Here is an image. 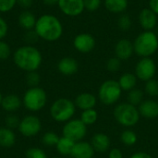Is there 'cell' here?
Listing matches in <instances>:
<instances>
[{
  "label": "cell",
  "instance_id": "1",
  "mask_svg": "<svg viewBox=\"0 0 158 158\" xmlns=\"http://www.w3.org/2000/svg\"><path fill=\"white\" fill-rule=\"evenodd\" d=\"M33 31L40 39L56 42L63 34V25L57 17L52 14H44L37 19Z\"/></svg>",
  "mask_w": 158,
  "mask_h": 158
},
{
  "label": "cell",
  "instance_id": "2",
  "mask_svg": "<svg viewBox=\"0 0 158 158\" xmlns=\"http://www.w3.org/2000/svg\"><path fill=\"white\" fill-rule=\"evenodd\" d=\"M13 61L19 69L26 72H31L36 71L40 68L43 56L38 48L31 44H26L15 50Z\"/></svg>",
  "mask_w": 158,
  "mask_h": 158
},
{
  "label": "cell",
  "instance_id": "3",
  "mask_svg": "<svg viewBox=\"0 0 158 158\" xmlns=\"http://www.w3.org/2000/svg\"><path fill=\"white\" fill-rule=\"evenodd\" d=\"M134 53L141 57H151L158 50V36L154 31H143L133 42Z\"/></svg>",
  "mask_w": 158,
  "mask_h": 158
},
{
  "label": "cell",
  "instance_id": "4",
  "mask_svg": "<svg viewBox=\"0 0 158 158\" xmlns=\"http://www.w3.org/2000/svg\"><path fill=\"white\" fill-rule=\"evenodd\" d=\"M114 117L118 124L130 128L138 123L141 116L136 106L129 103H122L115 107Z\"/></svg>",
  "mask_w": 158,
  "mask_h": 158
},
{
  "label": "cell",
  "instance_id": "5",
  "mask_svg": "<svg viewBox=\"0 0 158 158\" xmlns=\"http://www.w3.org/2000/svg\"><path fill=\"white\" fill-rule=\"evenodd\" d=\"M75 111V104L68 98H59L56 100L50 108L51 117L57 122H67L70 120L74 116Z\"/></svg>",
  "mask_w": 158,
  "mask_h": 158
},
{
  "label": "cell",
  "instance_id": "6",
  "mask_svg": "<svg viewBox=\"0 0 158 158\" xmlns=\"http://www.w3.org/2000/svg\"><path fill=\"white\" fill-rule=\"evenodd\" d=\"M47 102L46 93L40 87H31L24 94L22 103L24 106L32 112L39 111L44 107Z\"/></svg>",
  "mask_w": 158,
  "mask_h": 158
},
{
  "label": "cell",
  "instance_id": "7",
  "mask_svg": "<svg viewBox=\"0 0 158 158\" xmlns=\"http://www.w3.org/2000/svg\"><path fill=\"white\" fill-rule=\"evenodd\" d=\"M122 90L117 81L107 80L99 87L98 97L100 101L106 106L114 105L121 96Z\"/></svg>",
  "mask_w": 158,
  "mask_h": 158
},
{
  "label": "cell",
  "instance_id": "8",
  "mask_svg": "<svg viewBox=\"0 0 158 158\" xmlns=\"http://www.w3.org/2000/svg\"><path fill=\"white\" fill-rule=\"evenodd\" d=\"M63 136L78 143L82 141L87 133V126L81 119H70L66 122L62 131Z\"/></svg>",
  "mask_w": 158,
  "mask_h": 158
},
{
  "label": "cell",
  "instance_id": "9",
  "mask_svg": "<svg viewBox=\"0 0 158 158\" xmlns=\"http://www.w3.org/2000/svg\"><path fill=\"white\" fill-rule=\"evenodd\" d=\"M156 73V62L151 57H142L135 67V75L137 79L147 81L154 79Z\"/></svg>",
  "mask_w": 158,
  "mask_h": 158
},
{
  "label": "cell",
  "instance_id": "10",
  "mask_svg": "<svg viewBox=\"0 0 158 158\" xmlns=\"http://www.w3.org/2000/svg\"><path fill=\"white\" fill-rule=\"evenodd\" d=\"M18 129L23 136L33 137L37 135L42 129L41 120L36 116H27L20 120Z\"/></svg>",
  "mask_w": 158,
  "mask_h": 158
},
{
  "label": "cell",
  "instance_id": "11",
  "mask_svg": "<svg viewBox=\"0 0 158 158\" xmlns=\"http://www.w3.org/2000/svg\"><path fill=\"white\" fill-rule=\"evenodd\" d=\"M60 11L69 17H78L85 9L84 0H58Z\"/></svg>",
  "mask_w": 158,
  "mask_h": 158
},
{
  "label": "cell",
  "instance_id": "12",
  "mask_svg": "<svg viewBox=\"0 0 158 158\" xmlns=\"http://www.w3.org/2000/svg\"><path fill=\"white\" fill-rule=\"evenodd\" d=\"M96 42L94 37L91 33L82 32L75 36L73 40L74 48L82 54H88L92 52L95 47Z\"/></svg>",
  "mask_w": 158,
  "mask_h": 158
},
{
  "label": "cell",
  "instance_id": "13",
  "mask_svg": "<svg viewBox=\"0 0 158 158\" xmlns=\"http://www.w3.org/2000/svg\"><path fill=\"white\" fill-rule=\"evenodd\" d=\"M134 53L133 43L128 39L119 40L115 46V54L116 56L121 61L130 59Z\"/></svg>",
  "mask_w": 158,
  "mask_h": 158
},
{
  "label": "cell",
  "instance_id": "14",
  "mask_svg": "<svg viewBox=\"0 0 158 158\" xmlns=\"http://www.w3.org/2000/svg\"><path fill=\"white\" fill-rule=\"evenodd\" d=\"M139 23L143 31H153L157 25V15L148 8H143L139 14Z\"/></svg>",
  "mask_w": 158,
  "mask_h": 158
},
{
  "label": "cell",
  "instance_id": "15",
  "mask_svg": "<svg viewBox=\"0 0 158 158\" xmlns=\"http://www.w3.org/2000/svg\"><path fill=\"white\" fill-rule=\"evenodd\" d=\"M140 116L145 118H156L158 117V103L152 99L143 100L139 105Z\"/></svg>",
  "mask_w": 158,
  "mask_h": 158
},
{
  "label": "cell",
  "instance_id": "16",
  "mask_svg": "<svg viewBox=\"0 0 158 158\" xmlns=\"http://www.w3.org/2000/svg\"><path fill=\"white\" fill-rule=\"evenodd\" d=\"M94 155V150L90 143L87 142H78L75 143L73 150L71 152L72 158H93Z\"/></svg>",
  "mask_w": 158,
  "mask_h": 158
},
{
  "label": "cell",
  "instance_id": "17",
  "mask_svg": "<svg viewBox=\"0 0 158 158\" xmlns=\"http://www.w3.org/2000/svg\"><path fill=\"white\" fill-rule=\"evenodd\" d=\"M57 69L61 74L65 76H70L78 71L79 64L75 58L66 56L60 59L59 62L57 63Z\"/></svg>",
  "mask_w": 158,
  "mask_h": 158
},
{
  "label": "cell",
  "instance_id": "18",
  "mask_svg": "<svg viewBox=\"0 0 158 158\" xmlns=\"http://www.w3.org/2000/svg\"><path fill=\"white\" fill-rule=\"evenodd\" d=\"M91 144L94 150V152L98 153H106L108 151L111 142L109 137L105 133H95L91 141Z\"/></svg>",
  "mask_w": 158,
  "mask_h": 158
},
{
  "label": "cell",
  "instance_id": "19",
  "mask_svg": "<svg viewBox=\"0 0 158 158\" xmlns=\"http://www.w3.org/2000/svg\"><path fill=\"white\" fill-rule=\"evenodd\" d=\"M74 104L78 108L81 109L82 111L87 109H93L96 106V97L90 93H82L76 97Z\"/></svg>",
  "mask_w": 158,
  "mask_h": 158
},
{
  "label": "cell",
  "instance_id": "20",
  "mask_svg": "<svg viewBox=\"0 0 158 158\" xmlns=\"http://www.w3.org/2000/svg\"><path fill=\"white\" fill-rule=\"evenodd\" d=\"M36 20H37V19H36L35 15L28 9L22 11L19 15V18H18V23H19V27L27 31H32L34 29Z\"/></svg>",
  "mask_w": 158,
  "mask_h": 158
},
{
  "label": "cell",
  "instance_id": "21",
  "mask_svg": "<svg viewBox=\"0 0 158 158\" xmlns=\"http://www.w3.org/2000/svg\"><path fill=\"white\" fill-rule=\"evenodd\" d=\"M104 6L111 13L122 14L129 6V0H104Z\"/></svg>",
  "mask_w": 158,
  "mask_h": 158
},
{
  "label": "cell",
  "instance_id": "22",
  "mask_svg": "<svg viewBox=\"0 0 158 158\" xmlns=\"http://www.w3.org/2000/svg\"><path fill=\"white\" fill-rule=\"evenodd\" d=\"M1 106L6 112H15L21 106L20 98L16 94H8L2 99Z\"/></svg>",
  "mask_w": 158,
  "mask_h": 158
},
{
  "label": "cell",
  "instance_id": "23",
  "mask_svg": "<svg viewBox=\"0 0 158 158\" xmlns=\"http://www.w3.org/2000/svg\"><path fill=\"white\" fill-rule=\"evenodd\" d=\"M118 82L122 91L130 92L135 88V86L137 84V77L133 73L127 72V73H124L123 75L120 76Z\"/></svg>",
  "mask_w": 158,
  "mask_h": 158
},
{
  "label": "cell",
  "instance_id": "24",
  "mask_svg": "<svg viewBox=\"0 0 158 158\" xmlns=\"http://www.w3.org/2000/svg\"><path fill=\"white\" fill-rule=\"evenodd\" d=\"M16 135L11 129L6 127L0 128V146L2 147H11L15 144Z\"/></svg>",
  "mask_w": 158,
  "mask_h": 158
},
{
  "label": "cell",
  "instance_id": "25",
  "mask_svg": "<svg viewBox=\"0 0 158 158\" xmlns=\"http://www.w3.org/2000/svg\"><path fill=\"white\" fill-rule=\"evenodd\" d=\"M75 145V142L71 141L70 139L62 136L59 138V141L57 144L56 145L57 152L62 156H70L71 152L73 150V147Z\"/></svg>",
  "mask_w": 158,
  "mask_h": 158
},
{
  "label": "cell",
  "instance_id": "26",
  "mask_svg": "<svg viewBox=\"0 0 158 158\" xmlns=\"http://www.w3.org/2000/svg\"><path fill=\"white\" fill-rule=\"evenodd\" d=\"M127 99H128L129 104L134 106H137L143 101V92L141 89L134 88L129 92Z\"/></svg>",
  "mask_w": 158,
  "mask_h": 158
},
{
  "label": "cell",
  "instance_id": "27",
  "mask_svg": "<svg viewBox=\"0 0 158 158\" xmlns=\"http://www.w3.org/2000/svg\"><path fill=\"white\" fill-rule=\"evenodd\" d=\"M98 119V114L94 108L93 109H87L83 110L81 115V120L86 125H93L94 124Z\"/></svg>",
  "mask_w": 158,
  "mask_h": 158
},
{
  "label": "cell",
  "instance_id": "28",
  "mask_svg": "<svg viewBox=\"0 0 158 158\" xmlns=\"http://www.w3.org/2000/svg\"><path fill=\"white\" fill-rule=\"evenodd\" d=\"M120 140L126 146H132L136 143L138 138L137 134L131 130H125L120 134Z\"/></svg>",
  "mask_w": 158,
  "mask_h": 158
},
{
  "label": "cell",
  "instance_id": "29",
  "mask_svg": "<svg viewBox=\"0 0 158 158\" xmlns=\"http://www.w3.org/2000/svg\"><path fill=\"white\" fill-rule=\"evenodd\" d=\"M145 93L152 97H156L158 95V81L155 79L149 80L147 81H145Z\"/></svg>",
  "mask_w": 158,
  "mask_h": 158
},
{
  "label": "cell",
  "instance_id": "30",
  "mask_svg": "<svg viewBox=\"0 0 158 158\" xmlns=\"http://www.w3.org/2000/svg\"><path fill=\"white\" fill-rule=\"evenodd\" d=\"M59 138L58 135L55 132H52V131H49V132H46L44 136H43V143L44 144H45L46 146H56L59 141Z\"/></svg>",
  "mask_w": 158,
  "mask_h": 158
},
{
  "label": "cell",
  "instance_id": "31",
  "mask_svg": "<svg viewBox=\"0 0 158 158\" xmlns=\"http://www.w3.org/2000/svg\"><path fill=\"white\" fill-rule=\"evenodd\" d=\"M131 24H132L131 19L130 18V16L125 15V14L121 15L118 20V26L123 31H129L131 28Z\"/></svg>",
  "mask_w": 158,
  "mask_h": 158
},
{
  "label": "cell",
  "instance_id": "32",
  "mask_svg": "<svg viewBox=\"0 0 158 158\" xmlns=\"http://www.w3.org/2000/svg\"><path fill=\"white\" fill-rule=\"evenodd\" d=\"M121 60L118 59L117 56L111 57L107 60L106 62V69L110 72H117L121 68Z\"/></svg>",
  "mask_w": 158,
  "mask_h": 158
},
{
  "label": "cell",
  "instance_id": "33",
  "mask_svg": "<svg viewBox=\"0 0 158 158\" xmlns=\"http://www.w3.org/2000/svg\"><path fill=\"white\" fill-rule=\"evenodd\" d=\"M26 158H47L44 150L37 147L30 148L26 151Z\"/></svg>",
  "mask_w": 158,
  "mask_h": 158
},
{
  "label": "cell",
  "instance_id": "34",
  "mask_svg": "<svg viewBox=\"0 0 158 158\" xmlns=\"http://www.w3.org/2000/svg\"><path fill=\"white\" fill-rule=\"evenodd\" d=\"M17 4L18 0H0V13L9 12Z\"/></svg>",
  "mask_w": 158,
  "mask_h": 158
},
{
  "label": "cell",
  "instance_id": "35",
  "mask_svg": "<svg viewBox=\"0 0 158 158\" xmlns=\"http://www.w3.org/2000/svg\"><path fill=\"white\" fill-rule=\"evenodd\" d=\"M27 84L31 87H37L40 82V75L36 71L28 72L26 76Z\"/></svg>",
  "mask_w": 158,
  "mask_h": 158
},
{
  "label": "cell",
  "instance_id": "36",
  "mask_svg": "<svg viewBox=\"0 0 158 158\" xmlns=\"http://www.w3.org/2000/svg\"><path fill=\"white\" fill-rule=\"evenodd\" d=\"M10 54H11V49H10L9 44L6 42L1 40L0 41V60H5L8 58Z\"/></svg>",
  "mask_w": 158,
  "mask_h": 158
},
{
  "label": "cell",
  "instance_id": "37",
  "mask_svg": "<svg viewBox=\"0 0 158 158\" xmlns=\"http://www.w3.org/2000/svg\"><path fill=\"white\" fill-rule=\"evenodd\" d=\"M20 120L19 119V118L15 115H8L6 118V128L13 130L14 128H19Z\"/></svg>",
  "mask_w": 158,
  "mask_h": 158
},
{
  "label": "cell",
  "instance_id": "38",
  "mask_svg": "<svg viewBox=\"0 0 158 158\" xmlns=\"http://www.w3.org/2000/svg\"><path fill=\"white\" fill-rule=\"evenodd\" d=\"M102 4V0H84L85 9L88 11H96Z\"/></svg>",
  "mask_w": 158,
  "mask_h": 158
},
{
  "label": "cell",
  "instance_id": "39",
  "mask_svg": "<svg viewBox=\"0 0 158 158\" xmlns=\"http://www.w3.org/2000/svg\"><path fill=\"white\" fill-rule=\"evenodd\" d=\"M7 32H8L7 22L5 20V19L0 17V41L5 39V37L7 35Z\"/></svg>",
  "mask_w": 158,
  "mask_h": 158
},
{
  "label": "cell",
  "instance_id": "40",
  "mask_svg": "<svg viewBox=\"0 0 158 158\" xmlns=\"http://www.w3.org/2000/svg\"><path fill=\"white\" fill-rule=\"evenodd\" d=\"M38 38H39V37L37 36L36 32H35L33 30H32V31H28L27 33H26V35H25V40H26V42L29 43V44L34 43Z\"/></svg>",
  "mask_w": 158,
  "mask_h": 158
},
{
  "label": "cell",
  "instance_id": "41",
  "mask_svg": "<svg viewBox=\"0 0 158 158\" xmlns=\"http://www.w3.org/2000/svg\"><path fill=\"white\" fill-rule=\"evenodd\" d=\"M109 158H123V154L122 152L118 149V148H113L110 150L109 155H108Z\"/></svg>",
  "mask_w": 158,
  "mask_h": 158
},
{
  "label": "cell",
  "instance_id": "42",
  "mask_svg": "<svg viewBox=\"0 0 158 158\" xmlns=\"http://www.w3.org/2000/svg\"><path fill=\"white\" fill-rule=\"evenodd\" d=\"M149 8L158 15V0H149Z\"/></svg>",
  "mask_w": 158,
  "mask_h": 158
},
{
  "label": "cell",
  "instance_id": "43",
  "mask_svg": "<svg viewBox=\"0 0 158 158\" xmlns=\"http://www.w3.org/2000/svg\"><path fill=\"white\" fill-rule=\"evenodd\" d=\"M131 158H153L149 154L145 153V152H137L135 154H133Z\"/></svg>",
  "mask_w": 158,
  "mask_h": 158
},
{
  "label": "cell",
  "instance_id": "44",
  "mask_svg": "<svg viewBox=\"0 0 158 158\" xmlns=\"http://www.w3.org/2000/svg\"><path fill=\"white\" fill-rule=\"evenodd\" d=\"M18 4L23 8H29L32 4V0H18Z\"/></svg>",
  "mask_w": 158,
  "mask_h": 158
},
{
  "label": "cell",
  "instance_id": "45",
  "mask_svg": "<svg viewBox=\"0 0 158 158\" xmlns=\"http://www.w3.org/2000/svg\"><path fill=\"white\" fill-rule=\"evenodd\" d=\"M43 2H44L45 5H48V6H53V5H57V3H58V0H43Z\"/></svg>",
  "mask_w": 158,
  "mask_h": 158
},
{
  "label": "cell",
  "instance_id": "46",
  "mask_svg": "<svg viewBox=\"0 0 158 158\" xmlns=\"http://www.w3.org/2000/svg\"><path fill=\"white\" fill-rule=\"evenodd\" d=\"M2 99H3V97H2V94H0V105H1V103H2Z\"/></svg>",
  "mask_w": 158,
  "mask_h": 158
},
{
  "label": "cell",
  "instance_id": "47",
  "mask_svg": "<svg viewBox=\"0 0 158 158\" xmlns=\"http://www.w3.org/2000/svg\"><path fill=\"white\" fill-rule=\"evenodd\" d=\"M54 158H58V157H54Z\"/></svg>",
  "mask_w": 158,
  "mask_h": 158
}]
</instances>
